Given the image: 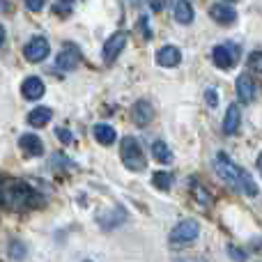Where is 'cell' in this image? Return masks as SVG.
Wrapping results in <instances>:
<instances>
[{
  "mask_svg": "<svg viewBox=\"0 0 262 262\" xmlns=\"http://www.w3.org/2000/svg\"><path fill=\"white\" fill-rule=\"evenodd\" d=\"M214 166H216V172L223 177V180L228 182V184H232L237 191H244L249 198H258L260 195V189L258 184L253 182V177L249 175V172L244 170V168H239L235 161H232L230 157H228L226 152H219L216 159H214Z\"/></svg>",
  "mask_w": 262,
  "mask_h": 262,
  "instance_id": "obj_1",
  "label": "cell"
},
{
  "mask_svg": "<svg viewBox=\"0 0 262 262\" xmlns=\"http://www.w3.org/2000/svg\"><path fill=\"white\" fill-rule=\"evenodd\" d=\"M3 195H5V203L16 209H30L41 203L39 193L32 191V186H28L26 182H9L7 186H3Z\"/></svg>",
  "mask_w": 262,
  "mask_h": 262,
  "instance_id": "obj_2",
  "label": "cell"
},
{
  "mask_svg": "<svg viewBox=\"0 0 262 262\" xmlns=\"http://www.w3.org/2000/svg\"><path fill=\"white\" fill-rule=\"evenodd\" d=\"M120 157H122L124 168H129V170H134V172L145 170V163H147V161H145V152H143L140 143L134 138V136H127V138L122 140Z\"/></svg>",
  "mask_w": 262,
  "mask_h": 262,
  "instance_id": "obj_3",
  "label": "cell"
},
{
  "mask_svg": "<svg viewBox=\"0 0 262 262\" xmlns=\"http://www.w3.org/2000/svg\"><path fill=\"white\" fill-rule=\"evenodd\" d=\"M200 235V226L193 219H184L180 221L170 232V242L172 244H189V242H195Z\"/></svg>",
  "mask_w": 262,
  "mask_h": 262,
  "instance_id": "obj_4",
  "label": "cell"
},
{
  "mask_svg": "<svg viewBox=\"0 0 262 262\" xmlns=\"http://www.w3.org/2000/svg\"><path fill=\"white\" fill-rule=\"evenodd\" d=\"M212 58L219 69H230V67H235L237 60H239V46L230 44V41H228V44H219V46H214Z\"/></svg>",
  "mask_w": 262,
  "mask_h": 262,
  "instance_id": "obj_5",
  "label": "cell"
},
{
  "mask_svg": "<svg viewBox=\"0 0 262 262\" xmlns=\"http://www.w3.org/2000/svg\"><path fill=\"white\" fill-rule=\"evenodd\" d=\"M49 51H51V46L44 37H32L26 44V49H23V55H26L28 62H41V60H46Z\"/></svg>",
  "mask_w": 262,
  "mask_h": 262,
  "instance_id": "obj_6",
  "label": "cell"
},
{
  "mask_svg": "<svg viewBox=\"0 0 262 262\" xmlns=\"http://www.w3.org/2000/svg\"><path fill=\"white\" fill-rule=\"evenodd\" d=\"M124 46H127V35H124V32H115V35H111L108 39H106V44H104V60H106V64L115 62V60H118V55L124 51Z\"/></svg>",
  "mask_w": 262,
  "mask_h": 262,
  "instance_id": "obj_7",
  "label": "cell"
},
{
  "mask_svg": "<svg viewBox=\"0 0 262 262\" xmlns=\"http://www.w3.org/2000/svg\"><path fill=\"white\" fill-rule=\"evenodd\" d=\"M78 62H81V51H78L74 44H67L62 51H60L58 58H55V67L62 69V72H72V69H76Z\"/></svg>",
  "mask_w": 262,
  "mask_h": 262,
  "instance_id": "obj_8",
  "label": "cell"
},
{
  "mask_svg": "<svg viewBox=\"0 0 262 262\" xmlns=\"http://www.w3.org/2000/svg\"><path fill=\"white\" fill-rule=\"evenodd\" d=\"M44 92H46V88H44V81H41L39 76H28L26 81H23V85H21V95L26 97L28 101L41 99Z\"/></svg>",
  "mask_w": 262,
  "mask_h": 262,
  "instance_id": "obj_9",
  "label": "cell"
},
{
  "mask_svg": "<svg viewBox=\"0 0 262 262\" xmlns=\"http://www.w3.org/2000/svg\"><path fill=\"white\" fill-rule=\"evenodd\" d=\"M209 16H212L216 23H221V26H230V23L237 18V12L232 5L219 3V5H212V7H209Z\"/></svg>",
  "mask_w": 262,
  "mask_h": 262,
  "instance_id": "obj_10",
  "label": "cell"
},
{
  "mask_svg": "<svg viewBox=\"0 0 262 262\" xmlns=\"http://www.w3.org/2000/svg\"><path fill=\"white\" fill-rule=\"evenodd\" d=\"M180 60H182L180 49L172 44H166L157 51V64H161V67H177Z\"/></svg>",
  "mask_w": 262,
  "mask_h": 262,
  "instance_id": "obj_11",
  "label": "cell"
},
{
  "mask_svg": "<svg viewBox=\"0 0 262 262\" xmlns=\"http://www.w3.org/2000/svg\"><path fill=\"white\" fill-rule=\"evenodd\" d=\"M152 118H154V108L147 104V101H136L134 104V108H131V120H134L138 127H147L149 122H152Z\"/></svg>",
  "mask_w": 262,
  "mask_h": 262,
  "instance_id": "obj_12",
  "label": "cell"
},
{
  "mask_svg": "<svg viewBox=\"0 0 262 262\" xmlns=\"http://www.w3.org/2000/svg\"><path fill=\"white\" fill-rule=\"evenodd\" d=\"M18 145H21V149L28 157H41V154H44V143H41V138L35 134H23L21 138H18Z\"/></svg>",
  "mask_w": 262,
  "mask_h": 262,
  "instance_id": "obj_13",
  "label": "cell"
},
{
  "mask_svg": "<svg viewBox=\"0 0 262 262\" xmlns=\"http://www.w3.org/2000/svg\"><path fill=\"white\" fill-rule=\"evenodd\" d=\"M237 97H239L242 104H251L255 97V83L253 78L249 76V74H242L239 78H237Z\"/></svg>",
  "mask_w": 262,
  "mask_h": 262,
  "instance_id": "obj_14",
  "label": "cell"
},
{
  "mask_svg": "<svg viewBox=\"0 0 262 262\" xmlns=\"http://www.w3.org/2000/svg\"><path fill=\"white\" fill-rule=\"evenodd\" d=\"M239 122H242V113H239V106L237 104H230L226 111V120H223V131L226 134H235L239 129Z\"/></svg>",
  "mask_w": 262,
  "mask_h": 262,
  "instance_id": "obj_15",
  "label": "cell"
},
{
  "mask_svg": "<svg viewBox=\"0 0 262 262\" xmlns=\"http://www.w3.org/2000/svg\"><path fill=\"white\" fill-rule=\"evenodd\" d=\"M51 118H53V111L46 108V106L32 108L30 113H28V122H30L32 127H46V124L51 122Z\"/></svg>",
  "mask_w": 262,
  "mask_h": 262,
  "instance_id": "obj_16",
  "label": "cell"
},
{
  "mask_svg": "<svg viewBox=\"0 0 262 262\" xmlns=\"http://www.w3.org/2000/svg\"><path fill=\"white\" fill-rule=\"evenodd\" d=\"M175 21L182 26H189L193 21V7H191L189 0H177L175 3Z\"/></svg>",
  "mask_w": 262,
  "mask_h": 262,
  "instance_id": "obj_17",
  "label": "cell"
},
{
  "mask_svg": "<svg viewBox=\"0 0 262 262\" xmlns=\"http://www.w3.org/2000/svg\"><path fill=\"white\" fill-rule=\"evenodd\" d=\"M95 138L99 140L101 145H113L115 138H118V134H115V129L111 127V124H97L95 127Z\"/></svg>",
  "mask_w": 262,
  "mask_h": 262,
  "instance_id": "obj_18",
  "label": "cell"
},
{
  "mask_svg": "<svg viewBox=\"0 0 262 262\" xmlns=\"http://www.w3.org/2000/svg\"><path fill=\"white\" fill-rule=\"evenodd\" d=\"M152 157L157 159L159 163H172V152L163 140H154L152 145Z\"/></svg>",
  "mask_w": 262,
  "mask_h": 262,
  "instance_id": "obj_19",
  "label": "cell"
},
{
  "mask_svg": "<svg viewBox=\"0 0 262 262\" xmlns=\"http://www.w3.org/2000/svg\"><path fill=\"white\" fill-rule=\"evenodd\" d=\"M152 182H154V186H157V189L168 191V189H170V184H172V177H170V172H154Z\"/></svg>",
  "mask_w": 262,
  "mask_h": 262,
  "instance_id": "obj_20",
  "label": "cell"
},
{
  "mask_svg": "<svg viewBox=\"0 0 262 262\" xmlns=\"http://www.w3.org/2000/svg\"><path fill=\"white\" fill-rule=\"evenodd\" d=\"M191 193H193V198L198 200V203H203V205H212V198H209V193L198 184V182H191Z\"/></svg>",
  "mask_w": 262,
  "mask_h": 262,
  "instance_id": "obj_21",
  "label": "cell"
},
{
  "mask_svg": "<svg viewBox=\"0 0 262 262\" xmlns=\"http://www.w3.org/2000/svg\"><path fill=\"white\" fill-rule=\"evenodd\" d=\"M249 67L255 74H262V53H251L249 55Z\"/></svg>",
  "mask_w": 262,
  "mask_h": 262,
  "instance_id": "obj_22",
  "label": "cell"
},
{
  "mask_svg": "<svg viewBox=\"0 0 262 262\" xmlns=\"http://www.w3.org/2000/svg\"><path fill=\"white\" fill-rule=\"evenodd\" d=\"M138 32L145 37V39H149V37H152V32H149V26H147V16H140L138 18Z\"/></svg>",
  "mask_w": 262,
  "mask_h": 262,
  "instance_id": "obj_23",
  "label": "cell"
},
{
  "mask_svg": "<svg viewBox=\"0 0 262 262\" xmlns=\"http://www.w3.org/2000/svg\"><path fill=\"white\" fill-rule=\"evenodd\" d=\"M205 101H207L209 108H216L219 106V92L216 90H207L205 92Z\"/></svg>",
  "mask_w": 262,
  "mask_h": 262,
  "instance_id": "obj_24",
  "label": "cell"
},
{
  "mask_svg": "<svg viewBox=\"0 0 262 262\" xmlns=\"http://www.w3.org/2000/svg\"><path fill=\"white\" fill-rule=\"evenodd\" d=\"M23 3H26V7L30 9V12H41L44 5H46V0H23Z\"/></svg>",
  "mask_w": 262,
  "mask_h": 262,
  "instance_id": "obj_25",
  "label": "cell"
},
{
  "mask_svg": "<svg viewBox=\"0 0 262 262\" xmlns=\"http://www.w3.org/2000/svg\"><path fill=\"white\" fill-rule=\"evenodd\" d=\"M55 136H58L62 143H72V140H74L72 131H67V129H58V131H55Z\"/></svg>",
  "mask_w": 262,
  "mask_h": 262,
  "instance_id": "obj_26",
  "label": "cell"
},
{
  "mask_svg": "<svg viewBox=\"0 0 262 262\" xmlns=\"http://www.w3.org/2000/svg\"><path fill=\"white\" fill-rule=\"evenodd\" d=\"M230 258L237 260V262H244L246 260V253H242V249H235V246H230Z\"/></svg>",
  "mask_w": 262,
  "mask_h": 262,
  "instance_id": "obj_27",
  "label": "cell"
},
{
  "mask_svg": "<svg viewBox=\"0 0 262 262\" xmlns=\"http://www.w3.org/2000/svg\"><path fill=\"white\" fill-rule=\"evenodd\" d=\"M149 5H152L154 12H161L163 9V0H149Z\"/></svg>",
  "mask_w": 262,
  "mask_h": 262,
  "instance_id": "obj_28",
  "label": "cell"
},
{
  "mask_svg": "<svg viewBox=\"0 0 262 262\" xmlns=\"http://www.w3.org/2000/svg\"><path fill=\"white\" fill-rule=\"evenodd\" d=\"M3 44H5V28L0 26V46H3Z\"/></svg>",
  "mask_w": 262,
  "mask_h": 262,
  "instance_id": "obj_29",
  "label": "cell"
},
{
  "mask_svg": "<svg viewBox=\"0 0 262 262\" xmlns=\"http://www.w3.org/2000/svg\"><path fill=\"white\" fill-rule=\"evenodd\" d=\"M258 168H260V172H262V152L258 154Z\"/></svg>",
  "mask_w": 262,
  "mask_h": 262,
  "instance_id": "obj_30",
  "label": "cell"
},
{
  "mask_svg": "<svg viewBox=\"0 0 262 262\" xmlns=\"http://www.w3.org/2000/svg\"><path fill=\"white\" fill-rule=\"evenodd\" d=\"M131 3H134V5H136V3H138V0H131Z\"/></svg>",
  "mask_w": 262,
  "mask_h": 262,
  "instance_id": "obj_31",
  "label": "cell"
},
{
  "mask_svg": "<svg viewBox=\"0 0 262 262\" xmlns=\"http://www.w3.org/2000/svg\"><path fill=\"white\" fill-rule=\"evenodd\" d=\"M85 262H90V260H85Z\"/></svg>",
  "mask_w": 262,
  "mask_h": 262,
  "instance_id": "obj_32",
  "label": "cell"
}]
</instances>
